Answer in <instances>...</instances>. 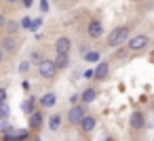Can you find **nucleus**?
<instances>
[{"label":"nucleus","mask_w":154,"mask_h":141,"mask_svg":"<svg viewBox=\"0 0 154 141\" xmlns=\"http://www.w3.org/2000/svg\"><path fill=\"white\" fill-rule=\"evenodd\" d=\"M2 141H19L17 135H2Z\"/></svg>","instance_id":"obj_26"},{"label":"nucleus","mask_w":154,"mask_h":141,"mask_svg":"<svg viewBox=\"0 0 154 141\" xmlns=\"http://www.w3.org/2000/svg\"><path fill=\"white\" fill-rule=\"evenodd\" d=\"M45 59H42V55H40V51H32V55H30V63H34V65H40Z\"/></svg>","instance_id":"obj_18"},{"label":"nucleus","mask_w":154,"mask_h":141,"mask_svg":"<svg viewBox=\"0 0 154 141\" xmlns=\"http://www.w3.org/2000/svg\"><path fill=\"white\" fill-rule=\"evenodd\" d=\"M87 32H89V36H91V38H101V34H103V26H101V21H97V19L89 21Z\"/></svg>","instance_id":"obj_9"},{"label":"nucleus","mask_w":154,"mask_h":141,"mask_svg":"<svg viewBox=\"0 0 154 141\" xmlns=\"http://www.w3.org/2000/svg\"><path fill=\"white\" fill-rule=\"evenodd\" d=\"M148 44H150V38H148L146 34L131 36V38H129V42H127V46H129V51H131V53H139V51H143Z\"/></svg>","instance_id":"obj_4"},{"label":"nucleus","mask_w":154,"mask_h":141,"mask_svg":"<svg viewBox=\"0 0 154 141\" xmlns=\"http://www.w3.org/2000/svg\"><path fill=\"white\" fill-rule=\"evenodd\" d=\"M0 116H2V120H7V118H9V105H7V103L0 105Z\"/></svg>","instance_id":"obj_22"},{"label":"nucleus","mask_w":154,"mask_h":141,"mask_svg":"<svg viewBox=\"0 0 154 141\" xmlns=\"http://www.w3.org/2000/svg\"><path fill=\"white\" fill-rule=\"evenodd\" d=\"M85 78H87V80L95 78V70H87V72H85Z\"/></svg>","instance_id":"obj_27"},{"label":"nucleus","mask_w":154,"mask_h":141,"mask_svg":"<svg viewBox=\"0 0 154 141\" xmlns=\"http://www.w3.org/2000/svg\"><path fill=\"white\" fill-rule=\"evenodd\" d=\"M72 51V40L68 36H59L55 40V53H70Z\"/></svg>","instance_id":"obj_7"},{"label":"nucleus","mask_w":154,"mask_h":141,"mask_svg":"<svg viewBox=\"0 0 154 141\" xmlns=\"http://www.w3.org/2000/svg\"><path fill=\"white\" fill-rule=\"evenodd\" d=\"M51 2H57V0H51Z\"/></svg>","instance_id":"obj_30"},{"label":"nucleus","mask_w":154,"mask_h":141,"mask_svg":"<svg viewBox=\"0 0 154 141\" xmlns=\"http://www.w3.org/2000/svg\"><path fill=\"white\" fill-rule=\"evenodd\" d=\"M95 99H97V88H95V86H87V88L80 93V103H85V105L93 103Z\"/></svg>","instance_id":"obj_10"},{"label":"nucleus","mask_w":154,"mask_h":141,"mask_svg":"<svg viewBox=\"0 0 154 141\" xmlns=\"http://www.w3.org/2000/svg\"><path fill=\"white\" fill-rule=\"evenodd\" d=\"M19 30H21V23H17V21H9L7 23V34L9 36H15Z\"/></svg>","instance_id":"obj_17"},{"label":"nucleus","mask_w":154,"mask_h":141,"mask_svg":"<svg viewBox=\"0 0 154 141\" xmlns=\"http://www.w3.org/2000/svg\"><path fill=\"white\" fill-rule=\"evenodd\" d=\"M55 103H57V95H55L53 91L42 93V95H40V99H38V105H40L42 110H51Z\"/></svg>","instance_id":"obj_6"},{"label":"nucleus","mask_w":154,"mask_h":141,"mask_svg":"<svg viewBox=\"0 0 154 141\" xmlns=\"http://www.w3.org/2000/svg\"><path fill=\"white\" fill-rule=\"evenodd\" d=\"M34 141H40V139H34Z\"/></svg>","instance_id":"obj_31"},{"label":"nucleus","mask_w":154,"mask_h":141,"mask_svg":"<svg viewBox=\"0 0 154 141\" xmlns=\"http://www.w3.org/2000/svg\"><path fill=\"white\" fill-rule=\"evenodd\" d=\"M2 51H5V53H15V51H17V38L7 34V36L2 38Z\"/></svg>","instance_id":"obj_12"},{"label":"nucleus","mask_w":154,"mask_h":141,"mask_svg":"<svg viewBox=\"0 0 154 141\" xmlns=\"http://www.w3.org/2000/svg\"><path fill=\"white\" fill-rule=\"evenodd\" d=\"M85 59H87V61H91V63H95V61H99V59H101V55H99L97 51H89V53L85 55Z\"/></svg>","instance_id":"obj_19"},{"label":"nucleus","mask_w":154,"mask_h":141,"mask_svg":"<svg viewBox=\"0 0 154 141\" xmlns=\"http://www.w3.org/2000/svg\"><path fill=\"white\" fill-rule=\"evenodd\" d=\"M34 105H36V99L34 97H28L23 103H21V110H23V114H28V116H32L36 110H34Z\"/></svg>","instance_id":"obj_16"},{"label":"nucleus","mask_w":154,"mask_h":141,"mask_svg":"<svg viewBox=\"0 0 154 141\" xmlns=\"http://www.w3.org/2000/svg\"><path fill=\"white\" fill-rule=\"evenodd\" d=\"M15 135H17L19 141H28V139H30V133H28V130H15Z\"/></svg>","instance_id":"obj_20"},{"label":"nucleus","mask_w":154,"mask_h":141,"mask_svg":"<svg viewBox=\"0 0 154 141\" xmlns=\"http://www.w3.org/2000/svg\"><path fill=\"white\" fill-rule=\"evenodd\" d=\"M129 126H131L133 130H141V128H146V118H143V112L135 110V112L131 114V118H129Z\"/></svg>","instance_id":"obj_5"},{"label":"nucleus","mask_w":154,"mask_h":141,"mask_svg":"<svg viewBox=\"0 0 154 141\" xmlns=\"http://www.w3.org/2000/svg\"><path fill=\"white\" fill-rule=\"evenodd\" d=\"M21 4H23L26 9H30V7H32V0H21Z\"/></svg>","instance_id":"obj_28"},{"label":"nucleus","mask_w":154,"mask_h":141,"mask_svg":"<svg viewBox=\"0 0 154 141\" xmlns=\"http://www.w3.org/2000/svg\"><path fill=\"white\" fill-rule=\"evenodd\" d=\"M28 70H30V61H21V63H19V72H21V74H26Z\"/></svg>","instance_id":"obj_23"},{"label":"nucleus","mask_w":154,"mask_h":141,"mask_svg":"<svg viewBox=\"0 0 154 141\" xmlns=\"http://www.w3.org/2000/svg\"><path fill=\"white\" fill-rule=\"evenodd\" d=\"M19 23H21V28H26V30H32V23H34V21H32L30 17H23Z\"/></svg>","instance_id":"obj_21"},{"label":"nucleus","mask_w":154,"mask_h":141,"mask_svg":"<svg viewBox=\"0 0 154 141\" xmlns=\"http://www.w3.org/2000/svg\"><path fill=\"white\" fill-rule=\"evenodd\" d=\"M40 26H42V19H40V17H38V19H34V23H32V32H36Z\"/></svg>","instance_id":"obj_25"},{"label":"nucleus","mask_w":154,"mask_h":141,"mask_svg":"<svg viewBox=\"0 0 154 141\" xmlns=\"http://www.w3.org/2000/svg\"><path fill=\"white\" fill-rule=\"evenodd\" d=\"M110 76V63L108 61H101L97 68H95V78L97 80H106Z\"/></svg>","instance_id":"obj_13"},{"label":"nucleus","mask_w":154,"mask_h":141,"mask_svg":"<svg viewBox=\"0 0 154 141\" xmlns=\"http://www.w3.org/2000/svg\"><path fill=\"white\" fill-rule=\"evenodd\" d=\"M95 126H97V116H93V114H87V118L80 122V130L82 133H93Z\"/></svg>","instance_id":"obj_11"},{"label":"nucleus","mask_w":154,"mask_h":141,"mask_svg":"<svg viewBox=\"0 0 154 141\" xmlns=\"http://www.w3.org/2000/svg\"><path fill=\"white\" fill-rule=\"evenodd\" d=\"M129 38H131V30H129V26H118V28H114V30L108 34V44H110L112 49H116V46L129 42Z\"/></svg>","instance_id":"obj_1"},{"label":"nucleus","mask_w":154,"mask_h":141,"mask_svg":"<svg viewBox=\"0 0 154 141\" xmlns=\"http://www.w3.org/2000/svg\"><path fill=\"white\" fill-rule=\"evenodd\" d=\"M47 128L53 130V133L59 130V128H61V116H59V114H51V118L47 120Z\"/></svg>","instance_id":"obj_15"},{"label":"nucleus","mask_w":154,"mask_h":141,"mask_svg":"<svg viewBox=\"0 0 154 141\" xmlns=\"http://www.w3.org/2000/svg\"><path fill=\"white\" fill-rule=\"evenodd\" d=\"M42 124H45V116H42V112H34L32 116H30V122H28V126H30V130H40L42 128Z\"/></svg>","instance_id":"obj_8"},{"label":"nucleus","mask_w":154,"mask_h":141,"mask_svg":"<svg viewBox=\"0 0 154 141\" xmlns=\"http://www.w3.org/2000/svg\"><path fill=\"white\" fill-rule=\"evenodd\" d=\"M53 61H55V65H57L59 70H66V68L70 65V53H57Z\"/></svg>","instance_id":"obj_14"},{"label":"nucleus","mask_w":154,"mask_h":141,"mask_svg":"<svg viewBox=\"0 0 154 141\" xmlns=\"http://www.w3.org/2000/svg\"><path fill=\"white\" fill-rule=\"evenodd\" d=\"M57 72H59V68L55 65V61H53V59H45V61L38 65V76H40V78H45V80L55 78V76H57Z\"/></svg>","instance_id":"obj_3"},{"label":"nucleus","mask_w":154,"mask_h":141,"mask_svg":"<svg viewBox=\"0 0 154 141\" xmlns=\"http://www.w3.org/2000/svg\"><path fill=\"white\" fill-rule=\"evenodd\" d=\"M87 118V105L85 103H76L68 110V124L72 126H80V122Z\"/></svg>","instance_id":"obj_2"},{"label":"nucleus","mask_w":154,"mask_h":141,"mask_svg":"<svg viewBox=\"0 0 154 141\" xmlns=\"http://www.w3.org/2000/svg\"><path fill=\"white\" fill-rule=\"evenodd\" d=\"M40 11L42 13H49V0H40Z\"/></svg>","instance_id":"obj_24"},{"label":"nucleus","mask_w":154,"mask_h":141,"mask_svg":"<svg viewBox=\"0 0 154 141\" xmlns=\"http://www.w3.org/2000/svg\"><path fill=\"white\" fill-rule=\"evenodd\" d=\"M7 2H11V4H15V2H21V0H7Z\"/></svg>","instance_id":"obj_29"}]
</instances>
